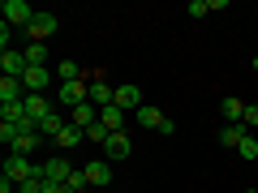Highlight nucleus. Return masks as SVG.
I'll return each mask as SVG.
<instances>
[{
	"instance_id": "f257e3e1",
	"label": "nucleus",
	"mask_w": 258,
	"mask_h": 193,
	"mask_svg": "<svg viewBox=\"0 0 258 193\" xmlns=\"http://www.w3.org/2000/svg\"><path fill=\"white\" fill-rule=\"evenodd\" d=\"M69 172H74V163H69L64 155H47L43 163H35V176H43V180H52V184H64Z\"/></svg>"
},
{
	"instance_id": "f03ea898",
	"label": "nucleus",
	"mask_w": 258,
	"mask_h": 193,
	"mask_svg": "<svg viewBox=\"0 0 258 193\" xmlns=\"http://www.w3.org/2000/svg\"><path fill=\"white\" fill-rule=\"evenodd\" d=\"M56 99H60L69 112H74V108H82V103H91V82H60Z\"/></svg>"
},
{
	"instance_id": "7ed1b4c3",
	"label": "nucleus",
	"mask_w": 258,
	"mask_h": 193,
	"mask_svg": "<svg viewBox=\"0 0 258 193\" xmlns=\"http://www.w3.org/2000/svg\"><path fill=\"white\" fill-rule=\"evenodd\" d=\"M60 30V22H56V13H35V22L26 26V35H30V43H47V39Z\"/></svg>"
},
{
	"instance_id": "20e7f679",
	"label": "nucleus",
	"mask_w": 258,
	"mask_h": 193,
	"mask_svg": "<svg viewBox=\"0 0 258 193\" xmlns=\"http://www.w3.org/2000/svg\"><path fill=\"white\" fill-rule=\"evenodd\" d=\"M30 176H35V159H26V155L5 159V180L9 184H22V180H30Z\"/></svg>"
},
{
	"instance_id": "39448f33",
	"label": "nucleus",
	"mask_w": 258,
	"mask_h": 193,
	"mask_svg": "<svg viewBox=\"0 0 258 193\" xmlns=\"http://www.w3.org/2000/svg\"><path fill=\"white\" fill-rule=\"evenodd\" d=\"M0 13H5V22H9V26H22V30L35 22V9H30L26 0H5V9H0Z\"/></svg>"
},
{
	"instance_id": "423d86ee",
	"label": "nucleus",
	"mask_w": 258,
	"mask_h": 193,
	"mask_svg": "<svg viewBox=\"0 0 258 193\" xmlns=\"http://www.w3.org/2000/svg\"><path fill=\"white\" fill-rule=\"evenodd\" d=\"M129 150H134V142H129V133H125V129H120V133H108V142H103V159H108V163L125 159Z\"/></svg>"
},
{
	"instance_id": "0eeeda50",
	"label": "nucleus",
	"mask_w": 258,
	"mask_h": 193,
	"mask_svg": "<svg viewBox=\"0 0 258 193\" xmlns=\"http://www.w3.org/2000/svg\"><path fill=\"white\" fill-rule=\"evenodd\" d=\"M116 108H125L129 116H134V112L142 108V90L134 82H116Z\"/></svg>"
},
{
	"instance_id": "6e6552de",
	"label": "nucleus",
	"mask_w": 258,
	"mask_h": 193,
	"mask_svg": "<svg viewBox=\"0 0 258 193\" xmlns=\"http://www.w3.org/2000/svg\"><path fill=\"white\" fill-rule=\"evenodd\" d=\"M22 86H26V94H43L47 86H52V69H26V73H22Z\"/></svg>"
},
{
	"instance_id": "1a4fd4ad",
	"label": "nucleus",
	"mask_w": 258,
	"mask_h": 193,
	"mask_svg": "<svg viewBox=\"0 0 258 193\" xmlns=\"http://www.w3.org/2000/svg\"><path fill=\"white\" fill-rule=\"evenodd\" d=\"M22 103H26V116L35 120V125H43L47 116H56V112H52V99H47V94H26Z\"/></svg>"
},
{
	"instance_id": "9d476101",
	"label": "nucleus",
	"mask_w": 258,
	"mask_h": 193,
	"mask_svg": "<svg viewBox=\"0 0 258 193\" xmlns=\"http://www.w3.org/2000/svg\"><path fill=\"white\" fill-rule=\"evenodd\" d=\"M125 120H129V112H125V108H116V103L99 108V125L108 129V133H120V129H125Z\"/></svg>"
},
{
	"instance_id": "9b49d317",
	"label": "nucleus",
	"mask_w": 258,
	"mask_h": 193,
	"mask_svg": "<svg viewBox=\"0 0 258 193\" xmlns=\"http://www.w3.org/2000/svg\"><path fill=\"white\" fill-rule=\"evenodd\" d=\"M22 99H26V86H22V77H0V108L22 103Z\"/></svg>"
},
{
	"instance_id": "f8f14e48",
	"label": "nucleus",
	"mask_w": 258,
	"mask_h": 193,
	"mask_svg": "<svg viewBox=\"0 0 258 193\" xmlns=\"http://www.w3.org/2000/svg\"><path fill=\"white\" fill-rule=\"evenodd\" d=\"M134 120H138L142 129H155V133H159V129L168 125V116H164V112H159V108H151V103H142V108L134 112Z\"/></svg>"
},
{
	"instance_id": "ddd939ff",
	"label": "nucleus",
	"mask_w": 258,
	"mask_h": 193,
	"mask_svg": "<svg viewBox=\"0 0 258 193\" xmlns=\"http://www.w3.org/2000/svg\"><path fill=\"white\" fill-rule=\"evenodd\" d=\"M82 172H86V184H112V163L108 159H91Z\"/></svg>"
},
{
	"instance_id": "4468645a",
	"label": "nucleus",
	"mask_w": 258,
	"mask_h": 193,
	"mask_svg": "<svg viewBox=\"0 0 258 193\" xmlns=\"http://www.w3.org/2000/svg\"><path fill=\"white\" fill-rule=\"evenodd\" d=\"M0 73H5V77H22V73H26V56L13 52V47H9V52H0Z\"/></svg>"
},
{
	"instance_id": "2eb2a0df",
	"label": "nucleus",
	"mask_w": 258,
	"mask_h": 193,
	"mask_svg": "<svg viewBox=\"0 0 258 193\" xmlns=\"http://www.w3.org/2000/svg\"><path fill=\"white\" fill-rule=\"evenodd\" d=\"M52 142H56V150H74V146H82V142H86V129H78V125H64Z\"/></svg>"
},
{
	"instance_id": "dca6fc26",
	"label": "nucleus",
	"mask_w": 258,
	"mask_h": 193,
	"mask_svg": "<svg viewBox=\"0 0 258 193\" xmlns=\"http://www.w3.org/2000/svg\"><path fill=\"white\" fill-rule=\"evenodd\" d=\"M39 146H43V133H39V129H35V133H18V142L9 146V155H26L30 159Z\"/></svg>"
},
{
	"instance_id": "f3484780",
	"label": "nucleus",
	"mask_w": 258,
	"mask_h": 193,
	"mask_svg": "<svg viewBox=\"0 0 258 193\" xmlns=\"http://www.w3.org/2000/svg\"><path fill=\"white\" fill-rule=\"evenodd\" d=\"M91 103H95V108H108V103H116V86L103 82V77H95V82H91Z\"/></svg>"
},
{
	"instance_id": "a211bd4d",
	"label": "nucleus",
	"mask_w": 258,
	"mask_h": 193,
	"mask_svg": "<svg viewBox=\"0 0 258 193\" xmlns=\"http://www.w3.org/2000/svg\"><path fill=\"white\" fill-rule=\"evenodd\" d=\"M95 120H99V108H95V103H82V108L69 112V125H78V129H91Z\"/></svg>"
},
{
	"instance_id": "6ab92c4d",
	"label": "nucleus",
	"mask_w": 258,
	"mask_h": 193,
	"mask_svg": "<svg viewBox=\"0 0 258 193\" xmlns=\"http://www.w3.org/2000/svg\"><path fill=\"white\" fill-rule=\"evenodd\" d=\"M245 133H249L245 125H224V129H220V146L237 150V146H241V138H245Z\"/></svg>"
},
{
	"instance_id": "aec40b11",
	"label": "nucleus",
	"mask_w": 258,
	"mask_h": 193,
	"mask_svg": "<svg viewBox=\"0 0 258 193\" xmlns=\"http://www.w3.org/2000/svg\"><path fill=\"white\" fill-rule=\"evenodd\" d=\"M220 116L228 120V125H241V120H245V103H241V99H224L220 103Z\"/></svg>"
},
{
	"instance_id": "412c9836",
	"label": "nucleus",
	"mask_w": 258,
	"mask_h": 193,
	"mask_svg": "<svg viewBox=\"0 0 258 193\" xmlns=\"http://www.w3.org/2000/svg\"><path fill=\"white\" fill-rule=\"evenodd\" d=\"M56 77H60V82H82V64L78 60H60L56 64Z\"/></svg>"
},
{
	"instance_id": "4be33fe9",
	"label": "nucleus",
	"mask_w": 258,
	"mask_h": 193,
	"mask_svg": "<svg viewBox=\"0 0 258 193\" xmlns=\"http://www.w3.org/2000/svg\"><path fill=\"white\" fill-rule=\"evenodd\" d=\"M237 155L245 159V163H258V138H254V133H245V138H241V146H237Z\"/></svg>"
},
{
	"instance_id": "5701e85b",
	"label": "nucleus",
	"mask_w": 258,
	"mask_h": 193,
	"mask_svg": "<svg viewBox=\"0 0 258 193\" xmlns=\"http://www.w3.org/2000/svg\"><path fill=\"white\" fill-rule=\"evenodd\" d=\"M82 189H86V172H82V167H74L69 180H64V193H82Z\"/></svg>"
},
{
	"instance_id": "b1692460",
	"label": "nucleus",
	"mask_w": 258,
	"mask_h": 193,
	"mask_svg": "<svg viewBox=\"0 0 258 193\" xmlns=\"http://www.w3.org/2000/svg\"><path fill=\"white\" fill-rule=\"evenodd\" d=\"M18 193H47V180H43V176H30V180L18 184Z\"/></svg>"
},
{
	"instance_id": "393cba45",
	"label": "nucleus",
	"mask_w": 258,
	"mask_h": 193,
	"mask_svg": "<svg viewBox=\"0 0 258 193\" xmlns=\"http://www.w3.org/2000/svg\"><path fill=\"white\" fill-rule=\"evenodd\" d=\"M185 13H189V18H207V13H211V0H189Z\"/></svg>"
},
{
	"instance_id": "a878e982",
	"label": "nucleus",
	"mask_w": 258,
	"mask_h": 193,
	"mask_svg": "<svg viewBox=\"0 0 258 193\" xmlns=\"http://www.w3.org/2000/svg\"><path fill=\"white\" fill-rule=\"evenodd\" d=\"M18 133H22L18 125H9V120H0V142H5V146H13V142H18Z\"/></svg>"
},
{
	"instance_id": "bb28decb",
	"label": "nucleus",
	"mask_w": 258,
	"mask_h": 193,
	"mask_svg": "<svg viewBox=\"0 0 258 193\" xmlns=\"http://www.w3.org/2000/svg\"><path fill=\"white\" fill-rule=\"evenodd\" d=\"M86 142H95V146H103V142H108V129H103L99 120H95V125L86 129Z\"/></svg>"
},
{
	"instance_id": "cd10ccee",
	"label": "nucleus",
	"mask_w": 258,
	"mask_h": 193,
	"mask_svg": "<svg viewBox=\"0 0 258 193\" xmlns=\"http://www.w3.org/2000/svg\"><path fill=\"white\" fill-rule=\"evenodd\" d=\"M241 125H245L249 133L258 129V103H245V120H241Z\"/></svg>"
},
{
	"instance_id": "c85d7f7f",
	"label": "nucleus",
	"mask_w": 258,
	"mask_h": 193,
	"mask_svg": "<svg viewBox=\"0 0 258 193\" xmlns=\"http://www.w3.org/2000/svg\"><path fill=\"white\" fill-rule=\"evenodd\" d=\"M254 73H258V56H254Z\"/></svg>"
},
{
	"instance_id": "c756f323",
	"label": "nucleus",
	"mask_w": 258,
	"mask_h": 193,
	"mask_svg": "<svg viewBox=\"0 0 258 193\" xmlns=\"http://www.w3.org/2000/svg\"><path fill=\"white\" fill-rule=\"evenodd\" d=\"M245 193H258V189H245Z\"/></svg>"
}]
</instances>
